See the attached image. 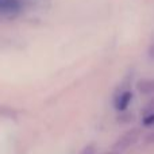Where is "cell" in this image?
Listing matches in <instances>:
<instances>
[{
    "instance_id": "cell-7",
    "label": "cell",
    "mask_w": 154,
    "mask_h": 154,
    "mask_svg": "<svg viewBox=\"0 0 154 154\" xmlns=\"http://www.w3.org/2000/svg\"><path fill=\"white\" fill-rule=\"evenodd\" d=\"M145 142H146L147 145H154V131L145 137Z\"/></svg>"
},
{
    "instance_id": "cell-2",
    "label": "cell",
    "mask_w": 154,
    "mask_h": 154,
    "mask_svg": "<svg viewBox=\"0 0 154 154\" xmlns=\"http://www.w3.org/2000/svg\"><path fill=\"white\" fill-rule=\"evenodd\" d=\"M131 99H133V92H131V89L128 88L127 82H126L120 87L119 92H116V95H115V108L118 111H125L130 106Z\"/></svg>"
},
{
    "instance_id": "cell-6",
    "label": "cell",
    "mask_w": 154,
    "mask_h": 154,
    "mask_svg": "<svg viewBox=\"0 0 154 154\" xmlns=\"http://www.w3.org/2000/svg\"><path fill=\"white\" fill-rule=\"evenodd\" d=\"M96 153V149L93 145H88V146H85L84 149L81 150V153L80 154H95Z\"/></svg>"
},
{
    "instance_id": "cell-8",
    "label": "cell",
    "mask_w": 154,
    "mask_h": 154,
    "mask_svg": "<svg viewBox=\"0 0 154 154\" xmlns=\"http://www.w3.org/2000/svg\"><path fill=\"white\" fill-rule=\"evenodd\" d=\"M149 57L152 60H154V42L150 45V48H149Z\"/></svg>"
},
{
    "instance_id": "cell-1",
    "label": "cell",
    "mask_w": 154,
    "mask_h": 154,
    "mask_svg": "<svg viewBox=\"0 0 154 154\" xmlns=\"http://www.w3.org/2000/svg\"><path fill=\"white\" fill-rule=\"evenodd\" d=\"M139 137H141V130L139 128H130L123 135H120L119 139L114 143V150H116L118 153L125 152L138 141Z\"/></svg>"
},
{
    "instance_id": "cell-3",
    "label": "cell",
    "mask_w": 154,
    "mask_h": 154,
    "mask_svg": "<svg viewBox=\"0 0 154 154\" xmlns=\"http://www.w3.org/2000/svg\"><path fill=\"white\" fill-rule=\"evenodd\" d=\"M22 4L19 0H0V14L15 15L20 11Z\"/></svg>"
},
{
    "instance_id": "cell-4",
    "label": "cell",
    "mask_w": 154,
    "mask_h": 154,
    "mask_svg": "<svg viewBox=\"0 0 154 154\" xmlns=\"http://www.w3.org/2000/svg\"><path fill=\"white\" fill-rule=\"evenodd\" d=\"M137 91L142 95L154 93V79H142L137 82Z\"/></svg>"
},
{
    "instance_id": "cell-9",
    "label": "cell",
    "mask_w": 154,
    "mask_h": 154,
    "mask_svg": "<svg viewBox=\"0 0 154 154\" xmlns=\"http://www.w3.org/2000/svg\"><path fill=\"white\" fill-rule=\"evenodd\" d=\"M104 154H120V153H118L116 150H114V149H112L111 152H107V153H104Z\"/></svg>"
},
{
    "instance_id": "cell-5",
    "label": "cell",
    "mask_w": 154,
    "mask_h": 154,
    "mask_svg": "<svg viewBox=\"0 0 154 154\" xmlns=\"http://www.w3.org/2000/svg\"><path fill=\"white\" fill-rule=\"evenodd\" d=\"M142 123H143V126H146V127H150V126H153V125H154V114L143 115Z\"/></svg>"
}]
</instances>
